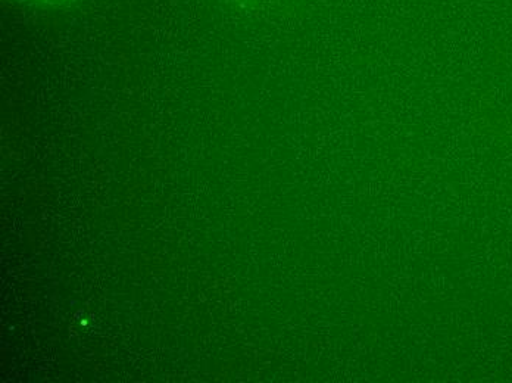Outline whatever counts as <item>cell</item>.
Masks as SVG:
<instances>
[{
  "label": "cell",
  "instance_id": "1",
  "mask_svg": "<svg viewBox=\"0 0 512 383\" xmlns=\"http://www.w3.org/2000/svg\"><path fill=\"white\" fill-rule=\"evenodd\" d=\"M30 2L56 3V2H64V0H30Z\"/></svg>",
  "mask_w": 512,
  "mask_h": 383
}]
</instances>
